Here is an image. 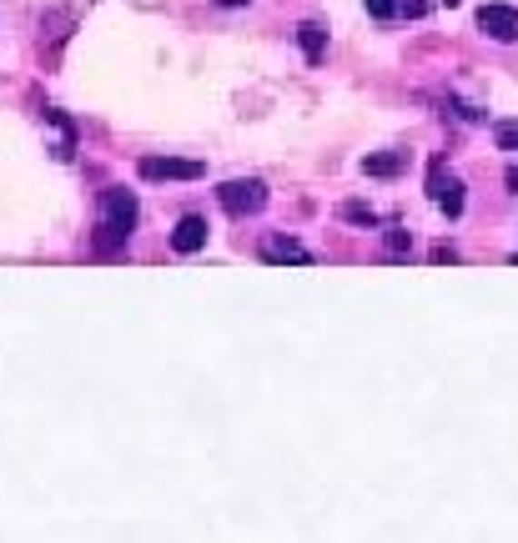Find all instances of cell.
<instances>
[{
    "mask_svg": "<svg viewBox=\"0 0 518 543\" xmlns=\"http://www.w3.org/2000/svg\"><path fill=\"white\" fill-rule=\"evenodd\" d=\"M136 232V196L126 186H106L101 192V222H96V247L101 252H116L131 242Z\"/></svg>",
    "mask_w": 518,
    "mask_h": 543,
    "instance_id": "obj_1",
    "label": "cell"
},
{
    "mask_svg": "<svg viewBox=\"0 0 518 543\" xmlns=\"http://www.w3.org/2000/svg\"><path fill=\"white\" fill-rule=\"evenodd\" d=\"M216 202H222L227 217H252V212L267 207V186H262L257 176H232V182L216 186Z\"/></svg>",
    "mask_w": 518,
    "mask_h": 543,
    "instance_id": "obj_2",
    "label": "cell"
},
{
    "mask_svg": "<svg viewBox=\"0 0 518 543\" xmlns=\"http://www.w3.org/2000/svg\"><path fill=\"white\" fill-rule=\"evenodd\" d=\"M136 172L146 176V182H196V176H206V166L186 162V156H141Z\"/></svg>",
    "mask_w": 518,
    "mask_h": 543,
    "instance_id": "obj_3",
    "label": "cell"
},
{
    "mask_svg": "<svg viewBox=\"0 0 518 543\" xmlns=\"http://www.w3.org/2000/svg\"><path fill=\"white\" fill-rule=\"evenodd\" d=\"M428 196H433V207L448 212V217H463V182H458L453 172L443 162L428 166Z\"/></svg>",
    "mask_w": 518,
    "mask_h": 543,
    "instance_id": "obj_4",
    "label": "cell"
},
{
    "mask_svg": "<svg viewBox=\"0 0 518 543\" xmlns=\"http://www.w3.org/2000/svg\"><path fill=\"white\" fill-rule=\"evenodd\" d=\"M478 31L493 35V41H518V11L503 5V0H488L483 11H478Z\"/></svg>",
    "mask_w": 518,
    "mask_h": 543,
    "instance_id": "obj_5",
    "label": "cell"
},
{
    "mask_svg": "<svg viewBox=\"0 0 518 543\" xmlns=\"http://www.w3.org/2000/svg\"><path fill=\"white\" fill-rule=\"evenodd\" d=\"M206 232H212V227H206V217H196V212H192V217H182V222H176L172 247L182 252V257H192V252H202V247H206Z\"/></svg>",
    "mask_w": 518,
    "mask_h": 543,
    "instance_id": "obj_6",
    "label": "cell"
},
{
    "mask_svg": "<svg viewBox=\"0 0 518 543\" xmlns=\"http://www.w3.org/2000/svg\"><path fill=\"white\" fill-rule=\"evenodd\" d=\"M262 262H297V267H307L313 252H307L303 242H292V237H267L262 242Z\"/></svg>",
    "mask_w": 518,
    "mask_h": 543,
    "instance_id": "obj_7",
    "label": "cell"
},
{
    "mask_svg": "<svg viewBox=\"0 0 518 543\" xmlns=\"http://www.w3.org/2000/svg\"><path fill=\"white\" fill-rule=\"evenodd\" d=\"M297 45H303V55H307L313 65H323V55H327V31H323L317 21H303V25H297Z\"/></svg>",
    "mask_w": 518,
    "mask_h": 543,
    "instance_id": "obj_8",
    "label": "cell"
},
{
    "mask_svg": "<svg viewBox=\"0 0 518 543\" xmlns=\"http://www.w3.org/2000/svg\"><path fill=\"white\" fill-rule=\"evenodd\" d=\"M403 166H408V156L403 152H383V156H363V172L367 176H398Z\"/></svg>",
    "mask_w": 518,
    "mask_h": 543,
    "instance_id": "obj_9",
    "label": "cell"
},
{
    "mask_svg": "<svg viewBox=\"0 0 518 543\" xmlns=\"http://www.w3.org/2000/svg\"><path fill=\"white\" fill-rule=\"evenodd\" d=\"M343 222H353V227H378V212L367 207V202H343Z\"/></svg>",
    "mask_w": 518,
    "mask_h": 543,
    "instance_id": "obj_10",
    "label": "cell"
},
{
    "mask_svg": "<svg viewBox=\"0 0 518 543\" xmlns=\"http://www.w3.org/2000/svg\"><path fill=\"white\" fill-rule=\"evenodd\" d=\"M403 11V0H367V15H378V21H393Z\"/></svg>",
    "mask_w": 518,
    "mask_h": 543,
    "instance_id": "obj_11",
    "label": "cell"
},
{
    "mask_svg": "<svg viewBox=\"0 0 518 543\" xmlns=\"http://www.w3.org/2000/svg\"><path fill=\"white\" fill-rule=\"evenodd\" d=\"M493 136H498V146H503V152H513V146H518V121H503Z\"/></svg>",
    "mask_w": 518,
    "mask_h": 543,
    "instance_id": "obj_12",
    "label": "cell"
},
{
    "mask_svg": "<svg viewBox=\"0 0 518 543\" xmlns=\"http://www.w3.org/2000/svg\"><path fill=\"white\" fill-rule=\"evenodd\" d=\"M388 247H393V252H408L413 237H408V232H388Z\"/></svg>",
    "mask_w": 518,
    "mask_h": 543,
    "instance_id": "obj_13",
    "label": "cell"
},
{
    "mask_svg": "<svg viewBox=\"0 0 518 543\" xmlns=\"http://www.w3.org/2000/svg\"><path fill=\"white\" fill-rule=\"evenodd\" d=\"M403 15H428V0H403Z\"/></svg>",
    "mask_w": 518,
    "mask_h": 543,
    "instance_id": "obj_14",
    "label": "cell"
},
{
    "mask_svg": "<svg viewBox=\"0 0 518 543\" xmlns=\"http://www.w3.org/2000/svg\"><path fill=\"white\" fill-rule=\"evenodd\" d=\"M433 262H458V252L448 247V242H443V247H433Z\"/></svg>",
    "mask_w": 518,
    "mask_h": 543,
    "instance_id": "obj_15",
    "label": "cell"
},
{
    "mask_svg": "<svg viewBox=\"0 0 518 543\" xmlns=\"http://www.w3.org/2000/svg\"><path fill=\"white\" fill-rule=\"evenodd\" d=\"M216 5H227V11H232V5H252V0H216Z\"/></svg>",
    "mask_w": 518,
    "mask_h": 543,
    "instance_id": "obj_16",
    "label": "cell"
},
{
    "mask_svg": "<svg viewBox=\"0 0 518 543\" xmlns=\"http://www.w3.org/2000/svg\"><path fill=\"white\" fill-rule=\"evenodd\" d=\"M508 186H513V192H518V166H513V172H508Z\"/></svg>",
    "mask_w": 518,
    "mask_h": 543,
    "instance_id": "obj_17",
    "label": "cell"
},
{
    "mask_svg": "<svg viewBox=\"0 0 518 543\" xmlns=\"http://www.w3.org/2000/svg\"><path fill=\"white\" fill-rule=\"evenodd\" d=\"M443 5H458V0H443Z\"/></svg>",
    "mask_w": 518,
    "mask_h": 543,
    "instance_id": "obj_18",
    "label": "cell"
}]
</instances>
